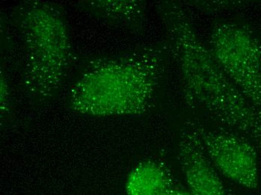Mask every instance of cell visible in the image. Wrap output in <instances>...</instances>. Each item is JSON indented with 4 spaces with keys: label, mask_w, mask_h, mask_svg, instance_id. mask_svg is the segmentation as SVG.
Wrapping results in <instances>:
<instances>
[{
    "label": "cell",
    "mask_w": 261,
    "mask_h": 195,
    "mask_svg": "<svg viewBox=\"0 0 261 195\" xmlns=\"http://www.w3.org/2000/svg\"><path fill=\"white\" fill-rule=\"evenodd\" d=\"M158 12L179 74L186 102L261 150V110L226 75L180 4L164 2Z\"/></svg>",
    "instance_id": "cell-1"
},
{
    "label": "cell",
    "mask_w": 261,
    "mask_h": 195,
    "mask_svg": "<svg viewBox=\"0 0 261 195\" xmlns=\"http://www.w3.org/2000/svg\"><path fill=\"white\" fill-rule=\"evenodd\" d=\"M165 70V53L154 47L95 59L71 85L68 105L74 112L91 117L144 114L152 105Z\"/></svg>",
    "instance_id": "cell-2"
},
{
    "label": "cell",
    "mask_w": 261,
    "mask_h": 195,
    "mask_svg": "<svg viewBox=\"0 0 261 195\" xmlns=\"http://www.w3.org/2000/svg\"><path fill=\"white\" fill-rule=\"evenodd\" d=\"M12 17L24 45L25 93L37 102L50 101L61 90L72 58L63 11L50 2L26 0L14 8Z\"/></svg>",
    "instance_id": "cell-3"
},
{
    "label": "cell",
    "mask_w": 261,
    "mask_h": 195,
    "mask_svg": "<svg viewBox=\"0 0 261 195\" xmlns=\"http://www.w3.org/2000/svg\"><path fill=\"white\" fill-rule=\"evenodd\" d=\"M209 42L221 69L261 110V47L257 38L244 26L221 23L212 29Z\"/></svg>",
    "instance_id": "cell-4"
},
{
    "label": "cell",
    "mask_w": 261,
    "mask_h": 195,
    "mask_svg": "<svg viewBox=\"0 0 261 195\" xmlns=\"http://www.w3.org/2000/svg\"><path fill=\"white\" fill-rule=\"evenodd\" d=\"M189 123L217 171L243 188H258L257 150L251 141L227 128L206 126L198 119L189 120Z\"/></svg>",
    "instance_id": "cell-5"
},
{
    "label": "cell",
    "mask_w": 261,
    "mask_h": 195,
    "mask_svg": "<svg viewBox=\"0 0 261 195\" xmlns=\"http://www.w3.org/2000/svg\"><path fill=\"white\" fill-rule=\"evenodd\" d=\"M178 161L191 195H227L217 170L189 122L179 138Z\"/></svg>",
    "instance_id": "cell-6"
},
{
    "label": "cell",
    "mask_w": 261,
    "mask_h": 195,
    "mask_svg": "<svg viewBox=\"0 0 261 195\" xmlns=\"http://www.w3.org/2000/svg\"><path fill=\"white\" fill-rule=\"evenodd\" d=\"M173 185V176L163 162L145 159L130 170L125 189L126 195H166Z\"/></svg>",
    "instance_id": "cell-7"
},
{
    "label": "cell",
    "mask_w": 261,
    "mask_h": 195,
    "mask_svg": "<svg viewBox=\"0 0 261 195\" xmlns=\"http://www.w3.org/2000/svg\"><path fill=\"white\" fill-rule=\"evenodd\" d=\"M79 6L87 13L112 24L128 29L141 27L146 7L137 0H83Z\"/></svg>",
    "instance_id": "cell-8"
},
{
    "label": "cell",
    "mask_w": 261,
    "mask_h": 195,
    "mask_svg": "<svg viewBox=\"0 0 261 195\" xmlns=\"http://www.w3.org/2000/svg\"><path fill=\"white\" fill-rule=\"evenodd\" d=\"M0 83H1V112H5L6 106L9 103V86L7 84V80L5 78V76L3 75L1 72V78H0Z\"/></svg>",
    "instance_id": "cell-9"
},
{
    "label": "cell",
    "mask_w": 261,
    "mask_h": 195,
    "mask_svg": "<svg viewBox=\"0 0 261 195\" xmlns=\"http://www.w3.org/2000/svg\"><path fill=\"white\" fill-rule=\"evenodd\" d=\"M166 195H191V194L187 192H184V191L177 189V188H175L174 187H173L171 190H170V191L167 193Z\"/></svg>",
    "instance_id": "cell-10"
}]
</instances>
